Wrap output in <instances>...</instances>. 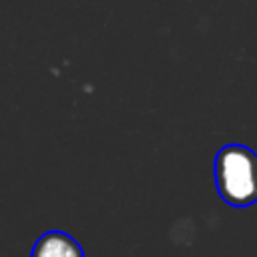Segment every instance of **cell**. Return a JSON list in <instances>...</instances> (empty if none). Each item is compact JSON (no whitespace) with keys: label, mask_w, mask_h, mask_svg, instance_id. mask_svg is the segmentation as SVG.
<instances>
[{"label":"cell","mask_w":257,"mask_h":257,"mask_svg":"<svg viewBox=\"0 0 257 257\" xmlns=\"http://www.w3.org/2000/svg\"><path fill=\"white\" fill-rule=\"evenodd\" d=\"M215 185L231 207L257 203V155L245 145H227L215 157Z\"/></svg>","instance_id":"obj_1"},{"label":"cell","mask_w":257,"mask_h":257,"mask_svg":"<svg viewBox=\"0 0 257 257\" xmlns=\"http://www.w3.org/2000/svg\"><path fill=\"white\" fill-rule=\"evenodd\" d=\"M30 257H84V251L80 243L68 233L46 231L36 239Z\"/></svg>","instance_id":"obj_2"}]
</instances>
